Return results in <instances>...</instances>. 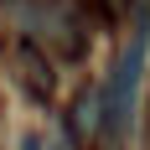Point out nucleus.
<instances>
[{
  "instance_id": "f257e3e1",
  "label": "nucleus",
  "mask_w": 150,
  "mask_h": 150,
  "mask_svg": "<svg viewBox=\"0 0 150 150\" xmlns=\"http://www.w3.org/2000/svg\"><path fill=\"white\" fill-rule=\"evenodd\" d=\"M140 78H145V42H129L114 62V73L104 83V135L124 140L135 124V104H140Z\"/></svg>"
},
{
  "instance_id": "f03ea898",
  "label": "nucleus",
  "mask_w": 150,
  "mask_h": 150,
  "mask_svg": "<svg viewBox=\"0 0 150 150\" xmlns=\"http://www.w3.org/2000/svg\"><path fill=\"white\" fill-rule=\"evenodd\" d=\"M16 67H21V83L31 88L36 104H47V98L57 93V78H52V67H47V57L36 52V42H21V47H16Z\"/></svg>"
},
{
  "instance_id": "7ed1b4c3",
  "label": "nucleus",
  "mask_w": 150,
  "mask_h": 150,
  "mask_svg": "<svg viewBox=\"0 0 150 150\" xmlns=\"http://www.w3.org/2000/svg\"><path fill=\"white\" fill-rule=\"evenodd\" d=\"M21 150H42V140H36V135H26V140H21Z\"/></svg>"
}]
</instances>
